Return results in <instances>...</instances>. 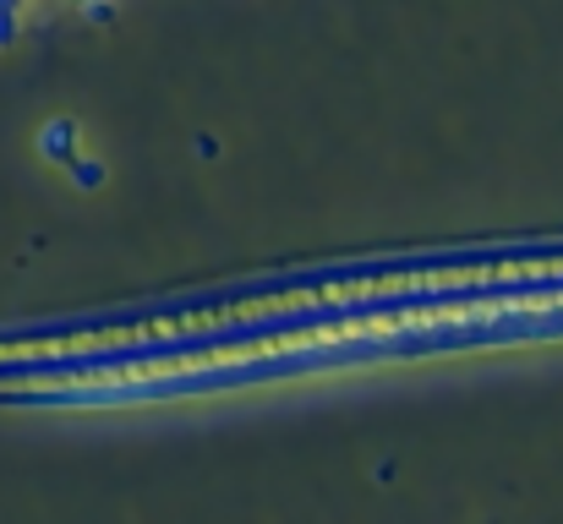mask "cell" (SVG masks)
I'll return each mask as SVG.
<instances>
[{
	"label": "cell",
	"mask_w": 563,
	"mask_h": 524,
	"mask_svg": "<svg viewBox=\"0 0 563 524\" xmlns=\"http://www.w3.org/2000/svg\"><path fill=\"white\" fill-rule=\"evenodd\" d=\"M38 154L49 159V165H71V159H82V126L77 121H66V115H55V121H44V132H38Z\"/></svg>",
	"instance_id": "1"
},
{
	"label": "cell",
	"mask_w": 563,
	"mask_h": 524,
	"mask_svg": "<svg viewBox=\"0 0 563 524\" xmlns=\"http://www.w3.org/2000/svg\"><path fill=\"white\" fill-rule=\"evenodd\" d=\"M22 16H27V0H0V49H5V44H16Z\"/></svg>",
	"instance_id": "2"
},
{
	"label": "cell",
	"mask_w": 563,
	"mask_h": 524,
	"mask_svg": "<svg viewBox=\"0 0 563 524\" xmlns=\"http://www.w3.org/2000/svg\"><path fill=\"white\" fill-rule=\"evenodd\" d=\"M66 170L77 175V186H82V191H93V186L104 180V165H99V159H71Z\"/></svg>",
	"instance_id": "3"
}]
</instances>
